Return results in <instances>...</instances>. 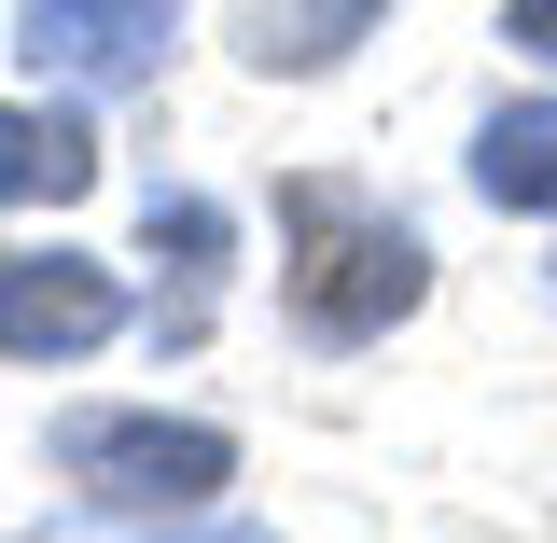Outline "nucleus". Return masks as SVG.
I'll return each instance as SVG.
<instances>
[{
    "label": "nucleus",
    "instance_id": "obj_1",
    "mask_svg": "<svg viewBox=\"0 0 557 543\" xmlns=\"http://www.w3.org/2000/svg\"><path fill=\"white\" fill-rule=\"evenodd\" d=\"M278 237H293V321H307L321 348L391 335L418 293H432V251H418V223L362 209L348 182H293V196H278Z\"/></svg>",
    "mask_w": 557,
    "mask_h": 543
},
{
    "label": "nucleus",
    "instance_id": "obj_2",
    "mask_svg": "<svg viewBox=\"0 0 557 543\" xmlns=\"http://www.w3.org/2000/svg\"><path fill=\"white\" fill-rule=\"evenodd\" d=\"M57 474L84 488V502H112V516H196V502H223V474H237V446H223L209 418L70 405V418H57Z\"/></svg>",
    "mask_w": 557,
    "mask_h": 543
},
{
    "label": "nucleus",
    "instance_id": "obj_3",
    "mask_svg": "<svg viewBox=\"0 0 557 543\" xmlns=\"http://www.w3.org/2000/svg\"><path fill=\"white\" fill-rule=\"evenodd\" d=\"M168 28H182V0H28L14 14V57L42 70V84L126 98V84L168 70Z\"/></svg>",
    "mask_w": 557,
    "mask_h": 543
},
{
    "label": "nucleus",
    "instance_id": "obj_4",
    "mask_svg": "<svg viewBox=\"0 0 557 543\" xmlns=\"http://www.w3.org/2000/svg\"><path fill=\"white\" fill-rule=\"evenodd\" d=\"M126 321V279L98 251H0V362H84Z\"/></svg>",
    "mask_w": 557,
    "mask_h": 543
},
{
    "label": "nucleus",
    "instance_id": "obj_5",
    "mask_svg": "<svg viewBox=\"0 0 557 543\" xmlns=\"http://www.w3.org/2000/svg\"><path fill=\"white\" fill-rule=\"evenodd\" d=\"M84 182H98L84 112H0V209H70Z\"/></svg>",
    "mask_w": 557,
    "mask_h": 543
},
{
    "label": "nucleus",
    "instance_id": "obj_6",
    "mask_svg": "<svg viewBox=\"0 0 557 543\" xmlns=\"http://www.w3.org/2000/svg\"><path fill=\"white\" fill-rule=\"evenodd\" d=\"M474 196L487 209H557V98H502L474 126Z\"/></svg>",
    "mask_w": 557,
    "mask_h": 543
},
{
    "label": "nucleus",
    "instance_id": "obj_7",
    "mask_svg": "<svg viewBox=\"0 0 557 543\" xmlns=\"http://www.w3.org/2000/svg\"><path fill=\"white\" fill-rule=\"evenodd\" d=\"M376 14H391V0H251V14H237V57L251 70H335Z\"/></svg>",
    "mask_w": 557,
    "mask_h": 543
},
{
    "label": "nucleus",
    "instance_id": "obj_8",
    "mask_svg": "<svg viewBox=\"0 0 557 543\" xmlns=\"http://www.w3.org/2000/svg\"><path fill=\"white\" fill-rule=\"evenodd\" d=\"M502 42H516V57H544V70H557V0H516V14H502Z\"/></svg>",
    "mask_w": 557,
    "mask_h": 543
}]
</instances>
